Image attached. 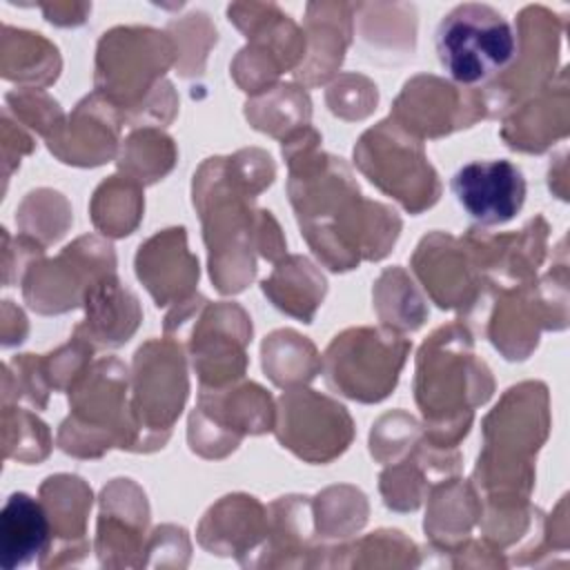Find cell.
Segmentation results:
<instances>
[{"mask_svg": "<svg viewBox=\"0 0 570 570\" xmlns=\"http://www.w3.org/2000/svg\"><path fill=\"white\" fill-rule=\"evenodd\" d=\"M441 67L463 87L490 82L517 58V33L492 7L465 2L445 13L434 36Z\"/></svg>", "mask_w": 570, "mask_h": 570, "instance_id": "obj_1", "label": "cell"}, {"mask_svg": "<svg viewBox=\"0 0 570 570\" xmlns=\"http://www.w3.org/2000/svg\"><path fill=\"white\" fill-rule=\"evenodd\" d=\"M410 343L379 330H350L325 354L327 383L350 399L381 401L392 392Z\"/></svg>", "mask_w": 570, "mask_h": 570, "instance_id": "obj_2", "label": "cell"}, {"mask_svg": "<svg viewBox=\"0 0 570 570\" xmlns=\"http://www.w3.org/2000/svg\"><path fill=\"white\" fill-rule=\"evenodd\" d=\"M354 158L358 167L376 183L383 191L396 196L410 212H421L430 207L439 196V185H428L410 174L407 169H428L421 142L412 138H401V129L385 134L383 122L370 129L354 147Z\"/></svg>", "mask_w": 570, "mask_h": 570, "instance_id": "obj_3", "label": "cell"}, {"mask_svg": "<svg viewBox=\"0 0 570 570\" xmlns=\"http://www.w3.org/2000/svg\"><path fill=\"white\" fill-rule=\"evenodd\" d=\"M452 194L479 225H503L525 200L523 171L510 160H472L452 176Z\"/></svg>", "mask_w": 570, "mask_h": 570, "instance_id": "obj_4", "label": "cell"}, {"mask_svg": "<svg viewBox=\"0 0 570 570\" xmlns=\"http://www.w3.org/2000/svg\"><path fill=\"white\" fill-rule=\"evenodd\" d=\"M51 523L45 508L24 492H13L0 514L2 568L27 566L36 554L49 552Z\"/></svg>", "mask_w": 570, "mask_h": 570, "instance_id": "obj_5", "label": "cell"}, {"mask_svg": "<svg viewBox=\"0 0 570 570\" xmlns=\"http://www.w3.org/2000/svg\"><path fill=\"white\" fill-rule=\"evenodd\" d=\"M2 42L16 47L18 51H2V76L9 80H20L22 71H24V62H29V76L27 80H38V82H49L56 80L58 76V51L56 47L45 49L38 56H31L36 51H40L47 40L40 38L38 33H29V31H18L11 27H2Z\"/></svg>", "mask_w": 570, "mask_h": 570, "instance_id": "obj_6", "label": "cell"}]
</instances>
